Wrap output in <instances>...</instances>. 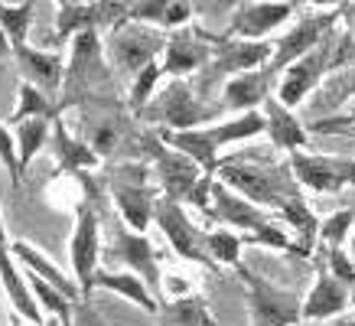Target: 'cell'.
<instances>
[{"mask_svg": "<svg viewBox=\"0 0 355 326\" xmlns=\"http://www.w3.org/2000/svg\"><path fill=\"white\" fill-rule=\"evenodd\" d=\"M153 46H157L153 36L128 33V36L118 43V59L128 65V69H147V62H150V55H153Z\"/></svg>", "mask_w": 355, "mask_h": 326, "instance_id": "obj_15", "label": "cell"}, {"mask_svg": "<svg viewBox=\"0 0 355 326\" xmlns=\"http://www.w3.org/2000/svg\"><path fill=\"white\" fill-rule=\"evenodd\" d=\"M163 141L176 147V151L189 153L196 163L212 166V153L218 144H225V128L218 130H183V134H163Z\"/></svg>", "mask_w": 355, "mask_h": 326, "instance_id": "obj_4", "label": "cell"}, {"mask_svg": "<svg viewBox=\"0 0 355 326\" xmlns=\"http://www.w3.org/2000/svg\"><path fill=\"white\" fill-rule=\"evenodd\" d=\"M0 241H3V228H0Z\"/></svg>", "mask_w": 355, "mask_h": 326, "instance_id": "obj_42", "label": "cell"}, {"mask_svg": "<svg viewBox=\"0 0 355 326\" xmlns=\"http://www.w3.org/2000/svg\"><path fill=\"white\" fill-rule=\"evenodd\" d=\"M118 203L121 212L128 216V222L134 228H144L147 218H150V199L144 189H134V186H118Z\"/></svg>", "mask_w": 355, "mask_h": 326, "instance_id": "obj_16", "label": "cell"}, {"mask_svg": "<svg viewBox=\"0 0 355 326\" xmlns=\"http://www.w3.org/2000/svg\"><path fill=\"white\" fill-rule=\"evenodd\" d=\"M251 284H254L251 287V300H254V310L261 316V326H287L297 320V304L291 297H284L264 281H251Z\"/></svg>", "mask_w": 355, "mask_h": 326, "instance_id": "obj_3", "label": "cell"}, {"mask_svg": "<svg viewBox=\"0 0 355 326\" xmlns=\"http://www.w3.org/2000/svg\"><path fill=\"white\" fill-rule=\"evenodd\" d=\"M205 245L212 248V255H216L218 261H238V248H241V241H238L235 235L216 232V235H209V239H205Z\"/></svg>", "mask_w": 355, "mask_h": 326, "instance_id": "obj_27", "label": "cell"}, {"mask_svg": "<svg viewBox=\"0 0 355 326\" xmlns=\"http://www.w3.org/2000/svg\"><path fill=\"white\" fill-rule=\"evenodd\" d=\"M293 170L306 186L313 189H336L339 186V166L326 160H313V157H297L293 160Z\"/></svg>", "mask_w": 355, "mask_h": 326, "instance_id": "obj_12", "label": "cell"}, {"mask_svg": "<svg viewBox=\"0 0 355 326\" xmlns=\"http://www.w3.org/2000/svg\"><path fill=\"white\" fill-rule=\"evenodd\" d=\"M170 291H173V293H183V291H186V284L180 281V277H173V281H170Z\"/></svg>", "mask_w": 355, "mask_h": 326, "instance_id": "obj_40", "label": "cell"}, {"mask_svg": "<svg viewBox=\"0 0 355 326\" xmlns=\"http://www.w3.org/2000/svg\"><path fill=\"white\" fill-rule=\"evenodd\" d=\"M0 160L7 163V170H10L13 176H20V166H17V157H13V141L3 128H0Z\"/></svg>", "mask_w": 355, "mask_h": 326, "instance_id": "obj_35", "label": "cell"}, {"mask_svg": "<svg viewBox=\"0 0 355 326\" xmlns=\"http://www.w3.org/2000/svg\"><path fill=\"white\" fill-rule=\"evenodd\" d=\"M118 251L124 255V261H128L130 268H137L147 281L157 284V264H153L150 241L140 239V235H121V239H118Z\"/></svg>", "mask_w": 355, "mask_h": 326, "instance_id": "obj_10", "label": "cell"}, {"mask_svg": "<svg viewBox=\"0 0 355 326\" xmlns=\"http://www.w3.org/2000/svg\"><path fill=\"white\" fill-rule=\"evenodd\" d=\"M320 69H323V55L320 53L310 55V59H300V62L291 69V76H287L284 88H280V101H284V105H297V101L306 95V88L316 82Z\"/></svg>", "mask_w": 355, "mask_h": 326, "instance_id": "obj_6", "label": "cell"}, {"mask_svg": "<svg viewBox=\"0 0 355 326\" xmlns=\"http://www.w3.org/2000/svg\"><path fill=\"white\" fill-rule=\"evenodd\" d=\"M216 203H218V216L228 218L232 225L251 228V232L264 228V218H261L258 209L248 206V203H241V199H235V196H228V189H222V186L216 189Z\"/></svg>", "mask_w": 355, "mask_h": 326, "instance_id": "obj_9", "label": "cell"}, {"mask_svg": "<svg viewBox=\"0 0 355 326\" xmlns=\"http://www.w3.org/2000/svg\"><path fill=\"white\" fill-rule=\"evenodd\" d=\"M329 258H333V271L339 274L343 281H355V271H352V268H349V264H345V258H343V255H339V251H333Z\"/></svg>", "mask_w": 355, "mask_h": 326, "instance_id": "obj_39", "label": "cell"}, {"mask_svg": "<svg viewBox=\"0 0 355 326\" xmlns=\"http://www.w3.org/2000/svg\"><path fill=\"white\" fill-rule=\"evenodd\" d=\"M176 320H180L183 326H205V304L202 300L176 304Z\"/></svg>", "mask_w": 355, "mask_h": 326, "instance_id": "obj_29", "label": "cell"}, {"mask_svg": "<svg viewBox=\"0 0 355 326\" xmlns=\"http://www.w3.org/2000/svg\"><path fill=\"white\" fill-rule=\"evenodd\" d=\"M222 176H225L232 186H238V189H245L251 199H258V203H270L274 199V186L264 180L261 173H251V170H245V166H225L222 170Z\"/></svg>", "mask_w": 355, "mask_h": 326, "instance_id": "obj_14", "label": "cell"}, {"mask_svg": "<svg viewBox=\"0 0 355 326\" xmlns=\"http://www.w3.org/2000/svg\"><path fill=\"white\" fill-rule=\"evenodd\" d=\"M160 225H163V232L170 235V241L176 245V251H180L183 258L205 261V241H202V235H199V232L186 222V216L176 206H163L160 209Z\"/></svg>", "mask_w": 355, "mask_h": 326, "instance_id": "obj_2", "label": "cell"}, {"mask_svg": "<svg viewBox=\"0 0 355 326\" xmlns=\"http://www.w3.org/2000/svg\"><path fill=\"white\" fill-rule=\"evenodd\" d=\"M268 121H270V134H274V141H277L280 147H300V144L306 141V134L297 128V121L284 108H277V105H270Z\"/></svg>", "mask_w": 355, "mask_h": 326, "instance_id": "obj_18", "label": "cell"}, {"mask_svg": "<svg viewBox=\"0 0 355 326\" xmlns=\"http://www.w3.org/2000/svg\"><path fill=\"white\" fill-rule=\"evenodd\" d=\"M352 251H355V241H352Z\"/></svg>", "mask_w": 355, "mask_h": 326, "instance_id": "obj_43", "label": "cell"}, {"mask_svg": "<svg viewBox=\"0 0 355 326\" xmlns=\"http://www.w3.org/2000/svg\"><path fill=\"white\" fill-rule=\"evenodd\" d=\"M72 261H76V271L78 281L85 284V291L92 287V271H95V261H98V218L92 209H82L78 212V232L72 239Z\"/></svg>", "mask_w": 355, "mask_h": 326, "instance_id": "obj_1", "label": "cell"}, {"mask_svg": "<svg viewBox=\"0 0 355 326\" xmlns=\"http://www.w3.org/2000/svg\"><path fill=\"white\" fill-rule=\"evenodd\" d=\"M270 55V46H261V43H245V46H228V53L218 59V72L222 69H251V65L264 62Z\"/></svg>", "mask_w": 355, "mask_h": 326, "instance_id": "obj_17", "label": "cell"}, {"mask_svg": "<svg viewBox=\"0 0 355 326\" xmlns=\"http://www.w3.org/2000/svg\"><path fill=\"white\" fill-rule=\"evenodd\" d=\"M343 307H345V291L336 281H329V277H320L313 297L306 300V307H303V314L306 316H329V314H339Z\"/></svg>", "mask_w": 355, "mask_h": 326, "instance_id": "obj_11", "label": "cell"}, {"mask_svg": "<svg viewBox=\"0 0 355 326\" xmlns=\"http://www.w3.org/2000/svg\"><path fill=\"white\" fill-rule=\"evenodd\" d=\"M251 239H258V241H268V245H277V248H291V241L284 239V235H280V232H274V228H270V225L258 228V232H254V235H251Z\"/></svg>", "mask_w": 355, "mask_h": 326, "instance_id": "obj_37", "label": "cell"}, {"mask_svg": "<svg viewBox=\"0 0 355 326\" xmlns=\"http://www.w3.org/2000/svg\"><path fill=\"white\" fill-rule=\"evenodd\" d=\"M98 13V7H69V3H65L62 7V23H59V33H69V30H76V26H82V23H88V17H95Z\"/></svg>", "mask_w": 355, "mask_h": 326, "instance_id": "obj_28", "label": "cell"}, {"mask_svg": "<svg viewBox=\"0 0 355 326\" xmlns=\"http://www.w3.org/2000/svg\"><path fill=\"white\" fill-rule=\"evenodd\" d=\"M225 98L228 105H235V108H248V105L261 101L264 98V76H241L235 82H228Z\"/></svg>", "mask_w": 355, "mask_h": 326, "instance_id": "obj_19", "label": "cell"}, {"mask_svg": "<svg viewBox=\"0 0 355 326\" xmlns=\"http://www.w3.org/2000/svg\"><path fill=\"white\" fill-rule=\"evenodd\" d=\"M30 111H40V114H46V101L36 95L30 85H26V88H23V105H20V111H17V118L30 114Z\"/></svg>", "mask_w": 355, "mask_h": 326, "instance_id": "obj_36", "label": "cell"}, {"mask_svg": "<svg viewBox=\"0 0 355 326\" xmlns=\"http://www.w3.org/2000/svg\"><path fill=\"white\" fill-rule=\"evenodd\" d=\"M157 76H160V69H157V65H147V69L140 72V78H137V88H134V101H130L134 108H140V105L147 101V92H150V88L157 85Z\"/></svg>", "mask_w": 355, "mask_h": 326, "instance_id": "obj_32", "label": "cell"}, {"mask_svg": "<svg viewBox=\"0 0 355 326\" xmlns=\"http://www.w3.org/2000/svg\"><path fill=\"white\" fill-rule=\"evenodd\" d=\"M163 114H166V121L176 124V128H189V124H196V121L209 118V111L199 108L183 85H176V88L166 92V98H163Z\"/></svg>", "mask_w": 355, "mask_h": 326, "instance_id": "obj_7", "label": "cell"}, {"mask_svg": "<svg viewBox=\"0 0 355 326\" xmlns=\"http://www.w3.org/2000/svg\"><path fill=\"white\" fill-rule=\"evenodd\" d=\"M98 284H105V287H111V291H118V293H128L130 300L140 304L144 310H157V300L144 291V284H140L137 277H124V274H98Z\"/></svg>", "mask_w": 355, "mask_h": 326, "instance_id": "obj_20", "label": "cell"}, {"mask_svg": "<svg viewBox=\"0 0 355 326\" xmlns=\"http://www.w3.org/2000/svg\"><path fill=\"white\" fill-rule=\"evenodd\" d=\"M59 147H62V157H65V166H82V163H92L95 157L85 151V147H78V144H69L62 130H59Z\"/></svg>", "mask_w": 355, "mask_h": 326, "instance_id": "obj_30", "label": "cell"}, {"mask_svg": "<svg viewBox=\"0 0 355 326\" xmlns=\"http://www.w3.org/2000/svg\"><path fill=\"white\" fill-rule=\"evenodd\" d=\"M46 141V118H36V121H26L20 124V147H23V166L33 160L36 147Z\"/></svg>", "mask_w": 355, "mask_h": 326, "instance_id": "obj_23", "label": "cell"}, {"mask_svg": "<svg viewBox=\"0 0 355 326\" xmlns=\"http://www.w3.org/2000/svg\"><path fill=\"white\" fill-rule=\"evenodd\" d=\"M199 59H202V53H199V49H193V46L186 43V40H180V43H173V49H170V62H166V69H170V72H183V69L196 65Z\"/></svg>", "mask_w": 355, "mask_h": 326, "instance_id": "obj_26", "label": "cell"}, {"mask_svg": "<svg viewBox=\"0 0 355 326\" xmlns=\"http://www.w3.org/2000/svg\"><path fill=\"white\" fill-rule=\"evenodd\" d=\"M189 17V7L186 3H166V13H163V23H180Z\"/></svg>", "mask_w": 355, "mask_h": 326, "instance_id": "obj_38", "label": "cell"}, {"mask_svg": "<svg viewBox=\"0 0 355 326\" xmlns=\"http://www.w3.org/2000/svg\"><path fill=\"white\" fill-rule=\"evenodd\" d=\"M284 212H287V218H291L293 225L303 228V235H310L313 228H316V218H313L310 212H306V206H300L297 199H291V203L284 206Z\"/></svg>", "mask_w": 355, "mask_h": 326, "instance_id": "obj_31", "label": "cell"}, {"mask_svg": "<svg viewBox=\"0 0 355 326\" xmlns=\"http://www.w3.org/2000/svg\"><path fill=\"white\" fill-rule=\"evenodd\" d=\"M33 287H36V293H40V300H43V304H49V307H53V310H55V314H59V316H62V320H65V316H69V307H65V300H62V297H59V293L53 291V287H49V284H43V281H40V277H33Z\"/></svg>", "mask_w": 355, "mask_h": 326, "instance_id": "obj_33", "label": "cell"}, {"mask_svg": "<svg viewBox=\"0 0 355 326\" xmlns=\"http://www.w3.org/2000/svg\"><path fill=\"white\" fill-rule=\"evenodd\" d=\"M17 255H20V258H26V261H30V264H33V268H36V271H40V274H46V277H49V281H53L55 287H59V291H65V293H72V297H76V287H72V284L65 281V277H62V274H59V271H53L49 264H43L36 251H30V248H26V245H17Z\"/></svg>", "mask_w": 355, "mask_h": 326, "instance_id": "obj_25", "label": "cell"}, {"mask_svg": "<svg viewBox=\"0 0 355 326\" xmlns=\"http://www.w3.org/2000/svg\"><path fill=\"white\" fill-rule=\"evenodd\" d=\"M329 23V17L326 20H310V23H303L297 33H291L284 43H280V49H277V55H274V65H287L293 59V55H300V53H306V46H313L316 43V36L323 33V26Z\"/></svg>", "mask_w": 355, "mask_h": 326, "instance_id": "obj_13", "label": "cell"}, {"mask_svg": "<svg viewBox=\"0 0 355 326\" xmlns=\"http://www.w3.org/2000/svg\"><path fill=\"white\" fill-rule=\"evenodd\" d=\"M17 55H20V62L26 65V76L40 78V82H46V85H53L55 78H59V62L49 59V55L33 53V49H26V46H17Z\"/></svg>", "mask_w": 355, "mask_h": 326, "instance_id": "obj_21", "label": "cell"}, {"mask_svg": "<svg viewBox=\"0 0 355 326\" xmlns=\"http://www.w3.org/2000/svg\"><path fill=\"white\" fill-rule=\"evenodd\" d=\"M0 271H3V281H7V291H10V297L17 300V304H20L23 314H26V316L33 320V323H36V320H40V314H36V307H33V300L26 297V287H23L20 277H17V271L10 268V258L3 255V248H0Z\"/></svg>", "mask_w": 355, "mask_h": 326, "instance_id": "obj_22", "label": "cell"}, {"mask_svg": "<svg viewBox=\"0 0 355 326\" xmlns=\"http://www.w3.org/2000/svg\"><path fill=\"white\" fill-rule=\"evenodd\" d=\"M291 13L287 3H248L241 7L235 20V30L245 33V36H261V33H268L274 23H280L284 17Z\"/></svg>", "mask_w": 355, "mask_h": 326, "instance_id": "obj_5", "label": "cell"}, {"mask_svg": "<svg viewBox=\"0 0 355 326\" xmlns=\"http://www.w3.org/2000/svg\"><path fill=\"white\" fill-rule=\"evenodd\" d=\"M160 173L166 180V189L170 196H186L196 189V166L183 157H173V153H160Z\"/></svg>", "mask_w": 355, "mask_h": 326, "instance_id": "obj_8", "label": "cell"}, {"mask_svg": "<svg viewBox=\"0 0 355 326\" xmlns=\"http://www.w3.org/2000/svg\"><path fill=\"white\" fill-rule=\"evenodd\" d=\"M30 10H33L30 3H23V7H0V23H3V30L17 40V46H23V33H26Z\"/></svg>", "mask_w": 355, "mask_h": 326, "instance_id": "obj_24", "label": "cell"}, {"mask_svg": "<svg viewBox=\"0 0 355 326\" xmlns=\"http://www.w3.org/2000/svg\"><path fill=\"white\" fill-rule=\"evenodd\" d=\"M349 222H352V216H349V212H339V216L336 218H329V222H326L323 225V235L329 241H343V235H345V228H349Z\"/></svg>", "mask_w": 355, "mask_h": 326, "instance_id": "obj_34", "label": "cell"}, {"mask_svg": "<svg viewBox=\"0 0 355 326\" xmlns=\"http://www.w3.org/2000/svg\"><path fill=\"white\" fill-rule=\"evenodd\" d=\"M7 53V40H3V33H0V55Z\"/></svg>", "mask_w": 355, "mask_h": 326, "instance_id": "obj_41", "label": "cell"}]
</instances>
